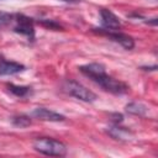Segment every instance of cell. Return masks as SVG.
<instances>
[{
  "mask_svg": "<svg viewBox=\"0 0 158 158\" xmlns=\"http://www.w3.org/2000/svg\"><path fill=\"white\" fill-rule=\"evenodd\" d=\"M94 32L99 33V35H104L107 36L109 38H111L112 41L120 43L125 49H132L135 47V40L120 31H115V30H106V28H94Z\"/></svg>",
  "mask_w": 158,
  "mask_h": 158,
  "instance_id": "cell-5",
  "label": "cell"
},
{
  "mask_svg": "<svg viewBox=\"0 0 158 158\" xmlns=\"http://www.w3.org/2000/svg\"><path fill=\"white\" fill-rule=\"evenodd\" d=\"M64 1H78V0H64Z\"/></svg>",
  "mask_w": 158,
  "mask_h": 158,
  "instance_id": "cell-15",
  "label": "cell"
},
{
  "mask_svg": "<svg viewBox=\"0 0 158 158\" xmlns=\"http://www.w3.org/2000/svg\"><path fill=\"white\" fill-rule=\"evenodd\" d=\"M14 31L16 33H20L25 37H27L30 41H33L35 38V23L33 20L23 14H14V21H12Z\"/></svg>",
  "mask_w": 158,
  "mask_h": 158,
  "instance_id": "cell-4",
  "label": "cell"
},
{
  "mask_svg": "<svg viewBox=\"0 0 158 158\" xmlns=\"http://www.w3.org/2000/svg\"><path fill=\"white\" fill-rule=\"evenodd\" d=\"M79 70L84 75L90 78L93 81L99 84L107 93H111L114 95H123L128 91V86L123 81L106 74L105 67L102 64H99V63L85 64L79 67Z\"/></svg>",
  "mask_w": 158,
  "mask_h": 158,
  "instance_id": "cell-1",
  "label": "cell"
},
{
  "mask_svg": "<svg viewBox=\"0 0 158 158\" xmlns=\"http://www.w3.org/2000/svg\"><path fill=\"white\" fill-rule=\"evenodd\" d=\"M126 111L132 114V115H138V116H143L147 111V107L141 104V102H130L126 106Z\"/></svg>",
  "mask_w": 158,
  "mask_h": 158,
  "instance_id": "cell-10",
  "label": "cell"
},
{
  "mask_svg": "<svg viewBox=\"0 0 158 158\" xmlns=\"http://www.w3.org/2000/svg\"><path fill=\"white\" fill-rule=\"evenodd\" d=\"M25 70V65L14 60H7L0 56V75H14Z\"/></svg>",
  "mask_w": 158,
  "mask_h": 158,
  "instance_id": "cell-8",
  "label": "cell"
},
{
  "mask_svg": "<svg viewBox=\"0 0 158 158\" xmlns=\"http://www.w3.org/2000/svg\"><path fill=\"white\" fill-rule=\"evenodd\" d=\"M7 88H9V90H10L14 95H16V96H19V98H25V96H27L28 94H31V88H30V86H22V85H14V84H10V85H7Z\"/></svg>",
  "mask_w": 158,
  "mask_h": 158,
  "instance_id": "cell-11",
  "label": "cell"
},
{
  "mask_svg": "<svg viewBox=\"0 0 158 158\" xmlns=\"http://www.w3.org/2000/svg\"><path fill=\"white\" fill-rule=\"evenodd\" d=\"M32 116L38 118V120H42V121H51V122H59V121H64L65 117L56 111H52L49 109H46V107H37L33 110L32 112Z\"/></svg>",
  "mask_w": 158,
  "mask_h": 158,
  "instance_id": "cell-6",
  "label": "cell"
},
{
  "mask_svg": "<svg viewBox=\"0 0 158 158\" xmlns=\"http://www.w3.org/2000/svg\"><path fill=\"white\" fill-rule=\"evenodd\" d=\"M41 23L44 25V26H47V27H49V28H60V26H59L57 22H54V21L43 20V21H41Z\"/></svg>",
  "mask_w": 158,
  "mask_h": 158,
  "instance_id": "cell-14",
  "label": "cell"
},
{
  "mask_svg": "<svg viewBox=\"0 0 158 158\" xmlns=\"http://www.w3.org/2000/svg\"><path fill=\"white\" fill-rule=\"evenodd\" d=\"M107 132H109V135L112 137V138H115V139H120V141H128V139H131V137L133 136V133L130 131V130H127V128H125V127H120V126H114V127H110L109 130H107Z\"/></svg>",
  "mask_w": 158,
  "mask_h": 158,
  "instance_id": "cell-9",
  "label": "cell"
},
{
  "mask_svg": "<svg viewBox=\"0 0 158 158\" xmlns=\"http://www.w3.org/2000/svg\"><path fill=\"white\" fill-rule=\"evenodd\" d=\"M33 148L46 156H52V157H63L67 154V146L56 138L51 137H40L35 141Z\"/></svg>",
  "mask_w": 158,
  "mask_h": 158,
  "instance_id": "cell-2",
  "label": "cell"
},
{
  "mask_svg": "<svg viewBox=\"0 0 158 158\" xmlns=\"http://www.w3.org/2000/svg\"><path fill=\"white\" fill-rule=\"evenodd\" d=\"M12 123L17 127H27L31 125V118L26 115H17L12 117Z\"/></svg>",
  "mask_w": 158,
  "mask_h": 158,
  "instance_id": "cell-12",
  "label": "cell"
},
{
  "mask_svg": "<svg viewBox=\"0 0 158 158\" xmlns=\"http://www.w3.org/2000/svg\"><path fill=\"white\" fill-rule=\"evenodd\" d=\"M14 21V14H9L5 11H0V28H5L10 26Z\"/></svg>",
  "mask_w": 158,
  "mask_h": 158,
  "instance_id": "cell-13",
  "label": "cell"
},
{
  "mask_svg": "<svg viewBox=\"0 0 158 158\" xmlns=\"http://www.w3.org/2000/svg\"><path fill=\"white\" fill-rule=\"evenodd\" d=\"M101 16V23L106 30H118L121 27L120 19L109 9H101L100 10Z\"/></svg>",
  "mask_w": 158,
  "mask_h": 158,
  "instance_id": "cell-7",
  "label": "cell"
},
{
  "mask_svg": "<svg viewBox=\"0 0 158 158\" xmlns=\"http://www.w3.org/2000/svg\"><path fill=\"white\" fill-rule=\"evenodd\" d=\"M63 88L69 95L74 96L78 100H81V101H85V102H91V101H94L96 99V95L91 90H89L83 84H80V83H78V81H75L73 79L67 80L64 83Z\"/></svg>",
  "mask_w": 158,
  "mask_h": 158,
  "instance_id": "cell-3",
  "label": "cell"
}]
</instances>
